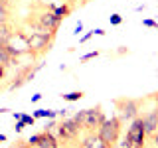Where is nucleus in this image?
<instances>
[{"mask_svg": "<svg viewBox=\"0 0 158 148\" xmlns=\"http://www.w3.org/2000/svg\"><path fill=\"white\" fill-rule=\"evenodd\" d=\"M73 118L81 125L83 132H97V128L103 125V121H105V113H103L101 107H91V109H83V111H77Z\"/></svg>", "mask_w": 158, "mask_h": 148, "instance_id": "nucleus-1", "label": "nucleus"}, {"mask_svg": "<svg viewBox=\"0 0 158 148\" xmlns=\"http://www.w3.org/2000/svg\"><path fill=\"white\" fill-rule=\"evenodd\" d=\"M81 132H83V128H81V125H79L75 118H73V117H65V118H61V121L57 122L53 134L57 136L59 144H61V142L67 144V142H79Z\"/></svg>", "mask_w": 158, "mask_h": 148, "instance_id": "nucleus-2", "label": "nucleus"}, {"mask_svg": "<svg viewBox=\"0 0 158 148\" xmlns=\"http://www.w3.org/2000/svg\"><path fill=\"white\" fill-rule=\"evenodd\" d=\"M97 134H99V138H101L107 146H115L117 142H118V138H121V134H123V122H121V118H118L117 115L111 117V118H105L103 125L97 128Z\"/></svg>", "mask_w": 158, "mask_h": 148, "instance_id": "nucleus-3", "label": "nucleus"}, {"mask_svg": "<svg viewBox=\"0 0 158 148\" xmlns=\"http://www.w3.org/2000/svg\"><path fill=\"white\" fill-rule=\"evenodd\" d=\"M123 138L127 140V144L131 148H144L146 146V130H144V122L140 117L132 118L127 126V132L123 134Z\"/></svg>", "mask_w": 158, "mask_h": 148, "instance_id": "nucleus-4", "label": "nucleus"}, {"mask_svg": "<svg viewBox=\"0 0 158 148\" xmlns=\"http://www.w3.org/2000/svg\"><path fill=\"white\" fill-rule=\"evenodd\" d=\"M4 46H6V49L10 51L12 57H22V56H26V53H32L30 38H28V34L24 32V30H14Z\"/></svg>", "mask_w": 158, "mask_h": 148, "instance_id": "nucleus-5", "label": "nucleus"}, {"mask_svg": "<svg viewBox=\"0 0 158 148\" xmlns=\"http://www.w3.org/2000/svg\"><path fill=\"white\" fill-rule=\"evenodd\" d=\"M140 103L138 99H131V97H125V99H117L115 101V109H117V117L121 118V122H131L132 118L140 117Z\"/></svg>", "mask_w": 158, "mask_h": 148, "instance_id": "nucleus-6", "label": "nucleus"}, {"mask_svg": "<svg viewBox=\"0 0 158 148\" xmlns=\"http://www.w3.org/2000/svg\"><path fill=\"white\" fill-rule=\"evenodd\" d=\"M30 20H32L34 24H38V26L46 28L48 32H52V34H56L57 28H59V24H61V20H59L52 10H48V8H40V12H36Z\"/></svg>", "mask_w": 158, "mask_h": 148, "instance_id": "nucleus-7", "label": "nucleus"}, {"mask_svg": "<svg viewBox=\"0 0 158 148\" xmlns=\"http://www.w3.org/2000/svg\"><path fill=\"white\" fill-rule=\"evenodd\" d=\"M142 122H144V130H146V136H152L154 132H158V113L156 109H148V111H144L140 115Z\"/></svg>", "mask_w": 158, "mask_h": 148, "instance_id": "nucleus-8", "label": "nucleus"}, {"mask_svg": "<svg viewBox=\"0 0 158 148\" xmlns=\"http://www.w3.org/2000/svg\"><path fill=\"white\" fill-rule=\"evenodd\" d=\"M77 146L79 148H109L105 142L99 138L97 132H81Z\"/></svg>", "mask_w": 158, "mask_h": 148, "instance_id": "nucleus-9", "label": "nucleus"}, {"mask_svg": "<svg viewBox=\"0 0 158 148\" xmlns=\"http://www.w3.org/2000/svg\"><path fill=\"white\" fill-rule=\"evenodd\" d=\"M36 148H59V140L53 132H48V130H42L40 132V140H38V146Z\"/></svg>", "mask_w": 158, "mask_h": 148, "instance_id": "nucleus-10", "label": "nucleus"}, {"mask_svg": "<svg viewBox=\"0 0 158 148\" xmlns=\"http://www.w3.org/2000/svg\"><path fill=\"white\" fill-rule=\"evenodd\" d=\"M71 10H73V6H71V2H63V4H59V6H56L52 10L53 14L59 18V20H63V18H67L69 14H71Z\"/></svg>", "mask_w": 158, "mask_h": 148, "instance_id": "nucleus-11", "label": "nucleus"}, {"mask_svg": "<svg viewBox=\"0 0 158 148\" xmlns=\"http://www.w3.org/2000/svg\"><path fill=\"white\" fill-rule=\"evenodd\" d=\"M12 32H14V28L10 26V22H0V46H4L8 42Z\"/></svg>", "mask_w": 158, "mask_h": 148, "instance_id": "nucleus-12", "label": "nucleus"}, {"mask_svg": "<svg viewBox=\"0 0 158 148\" xmlns=\"http://www.w3.org/2000/svg\"><path fill=\"white\" fill-rule=\"evenodd\" d=\"M10 20V2L0 0V22H8Z\"/></svg>", "mask_w": 158, "mask_h": 148, "instance_id": "nucleus-13", "label": "nucleus"}, {"mask_svg": "<svg viewBox=\"0 0 158 148\" xmlns=\"http://www.w3.org/2000/svg\"><path fill=\"white\" fill-rule=\"evenodd\" d=\"M83 95H85L83 91H71V93H63L61 99H63V101H67V103H75V101H81Z\"/></svg>", "mask_w": 158, "mask_h": 148, "instance_id": "nucleus-14", "label": "nucleus"}, {"mask_svg": "<svg viewBox=\"0 0 158 148\" xmlns=\"http://www.w3.org/2000/svg\"><path fill=\"white\" fill-rule=\"evenodd\" d=\"M109 22H111V26H121V24H123V16H121V14H111V16H109Z\"/></svg>", "mask_w": 158, "mask_h": 148, "instance_id": "nucleus-15", "label": "nucleus"}, {"mask_svg": "<svg viewBox=\"0 0 158 148\" xmlns=\"http://www.w3.org/2000/svg\"><path fill=\"white\" fill-rule=\"evenodd\" d=\"M56 126H57V118H49V121L46 122V126H44V130H48V132H56Z\"/></svg>", "mask_w": 158, "mask_h": 148, "instance_id": "nucleus-16", "label": "nucleus"}, {"mask_svg": "<svg viewBox=\"0 0 158 148\" xmlns=\"http://www.w3.org/2000/svg\"><path fill=\"white\" fill-rule=\"evenodd\" d=\"M20 121L26 122V126H34L36 125V118H34V115H26V113H22V118Z\"/></svg>", "mask_w": 158, "mask_h": 148, "instance_id": "nucleus-17", "label": "nucleus"}, {"mask_svg": "<svg viewBox=\"0 0 158 148\" xmlns=\"http://www.w3.org/2000/svg\"><path fill=\"white\" fill-rule=\"evenodd\" d=\"M38 140H40V132H38V134H32L26 142H28V146H30V148H36V146H38Z\"/></svg>", "mask_w": 158, "mask_h": 148, "instance_id": "nucleus-18", "label": "nucleus"}, {"mask_svg": "<svg viewBox=\"0 0 158 148\" xmlns=\"http://www.w3.org/2000/svg\"><path fill=\"white\" fill-rule=\"evenodd\" d=\"M99 53L101 51H97V49L95 51H89V53H85V56H81V61L85 63V61H89V59H95V57H99Z\"/></svg>", "mask_w": 158, "mask_h": 148, "instance_id": "nucleus-19", "label": "nucleus"}, {"mask_svg": "<svg viewBox=\"0 0 158 148\" xmlns=\"http://www.w3.org/2000/svg\"><path fill=\"white\" fill-rule=\"evenodd\" d=\"M24 128H26V122H24V121H14V130H16L18 134L24 130Z\"/></svg>", "mask_w": 158, "mask_h": 148, "instance_id": "nucleus-20", "label": "nucleus"}, {"mask_svg": "<svg viewBox=\"0 0 158 148\" xmlns=\"http://www.w3.org/2000/svg\"><path fill=\"white\" fill-rule=\"evenodd\" d=\"M93 36H95V34H93V30H91V32H87V34H83V36L79 38V43H87Z\"/></svg>", "mask_w": 158, "mask_h": 148, "instance_id": "nucleus-21", "label": "nucleus"}, {"mask_svg": "<svg viewBox=\"0 0 158 148\" xmlns=\"http://www.w3.org/2000/svg\"><path fill=\"white\" fill-rule=\"evenodd\" d=\"M142 26H146V28H156L158 22H154V20H150V18H144V20H142Z\"/></svg>", "mask_w": 158, "mask_h": 148, "instance_id": "nucleus-22", "label": "nucleus"}, {"mask_svg": "<svg viewBox=\"0 0 158 148\" xmlns=\"http://www.w3.org/2000/svg\"><path fill=\"white\" fill-rule=\"evenodd\" d=\"M83 32V22H81V20H79V22L75 24V30H73V36H79V34H81Z\"/></svg>", "mask_w": 158, "mask_h": 148, "instance_id": "nucleus-23", "label": "nucleus"}, {"mask_svg": "<svg viewBox=\"0 0 158 148\" xmlns=\"http://www.w3.org/2000/svg\"><path fill=\"white\" fill-rule=\"evenodd\" d=\"M6 69H8V67H4L2 63H0V83H2L4 79H6Z\"/></svg>", "mask_w": 158, "mask_h": 148, "instance_id": "nucleus-24", "label": "nucleus"}, {"mask_svg": "<svg viewBox=\"0 0 158 148\" xmlns=\"http://www.w3.org/2000/svg\"><path fill=\"white\" fill-rule=\"evenodd\" d=\"M93 34H95V36H105V30H103V28H93Z\"/></svg>", "mask_w": 158, "mask_h": 148, "instance_id": "nucleus-25", "label": "nucleus"}, {"mask_svg": "<svg viewBox=\"0 0 158 148\" xmlns=\"http://www.w3.org/2000/svg\"><path fill=\"white\" fill-rule=\"evenodd\" d=\"M150 138H152V146H154V148H158V132H154V134H152Z\"/></svg>", "mask_w": 158, "mask_h": 148, "instance_id": "nucleus-26", "label": "nucleus"}, {"mask_svg": "<svg viewBox=\"0 0 158 148\" xmlns=\"http://www.w3.org/2000/svg\"><path fill=\"white\" fill-rule=\"evenodd\" d=\"M57 117L59 118H65L67 117V109H59V111H57Z\"/></svg>", "mask_w": 158, "mask_h": 148, "instance_id": "nucleus-27", "label": "nucleus"}, {"mask_svg": "<svg viewBox=\"0 0 158 148\" xmlns=\"http://www.w3.org/2000/svg\"><path fill=\"white\" fill-rule=\"evenodd\" d=\"M42 93H36V95H32V103H38V101H42Z\"/></svg>", "mask_w": 158, "mask_h": 148, "instance_id": "nucleus-28", "label": "nucleus"}, {"mask_svg": "<svg viewBox=\"0 0 158 148\" xmlns=\"http://www.w3.org/2000/svg\"><path fill=\"white\" fill-rule=\"evenodd\" d=\"M12 118H14V121H20V118H22V113H16V111H12Z\"/></svg>", "mask_w": 158, "mask_h": 148, "instance_id": "nucleus-29", "label": "nucleus"}, {"mask_svg": "<svg viewBox=\"0 0 158 148\" xmlns=\"http://www.w3.org/2000/svg\"><path fill=\"white\" fill-rule=\"evenodd\" d=\"M8 140V136L6 134H2V132H0V144H2V142H6Z\"/></svg>", "mask_w": 158, "mask_h": 148, "instance_id": "nucleus-30", "label": "nucleus"}, {"mask_svg": "<svg viewBox=\"0 0 158 148\" xmlns=\"http://www.w3.org/2000/svg\"><path fill=\"white\" fill-rule=\"evenodd\" d=\"M152 99H154V103H156V105H154V109H156V113H158V93H156V95L152 97Z\"/></svg>", "mask_w": 158, "mask_h": 148, "instance_id": "nucleus-31", "label": "nucleus"}, {"mask_svg": "<svg viewBox=\"0 0 158 148\" xmlns=\"http://www.w3.org/2000/svg\"><path fill=\"white\" fill-rule=\"evenodd\" d=\"M6 113H12L10 109H0V115H6Z\"/></svg>", "mask_w": 158, "mask_h": 148, "instance_id": "nucleus-32", "label": "nucleus"}]
</instances>
